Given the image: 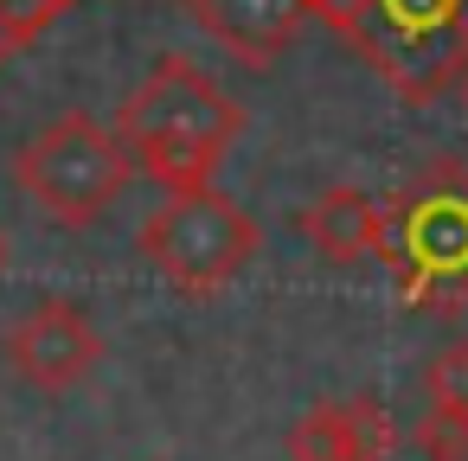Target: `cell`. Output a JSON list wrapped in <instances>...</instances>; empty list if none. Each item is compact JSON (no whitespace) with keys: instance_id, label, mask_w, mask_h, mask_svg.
Returning <instances> with one entry per match:
<instances>
[{"instance_id":"cell-1","label":"cell","mask_w":468,"mask_h":461,"mask_svg":"<svg viewBox=\"0 0 468 461\" xmlns=\"http://www.w3.org/2000/svg\"><path fill=\"white\" fill-rule=\"evenodd\" d=\"M116 135L161 193H199L218 180V161L244 135V110L193 58H161L122 97Z\"/></svg>"},{"instance_id":"cell-2","label":"cell","mask_w":468,"mask_h":461,"mask_svg":"<svg viewBox=\"0 0 468 461\" xmlns=\"http://www.w3.org/2000/svg\"><path fill=\"white\" fill-rule=\"evenodd\" d=\"M385 269L398 301L417 314H455L468 301V167L436 154L417 180L398 186Z\"/></svg>"},{"instance_id":"cell-3","label":"cell","mask_w":468,"mask_h":461,"mask_svg":"<svg viewBox=\"0 0 468 461\" xmlns=\"http://www.w3.org/2000/svg\"><path fill=\"white\" fill-rule=\"evenodd\" d=\"M129 173H135V154L122 148V135L103 129V122L84 116V110L58 116L52 129H39V135L14 154V186L27 193V205H39V212H46L52 225H65V231L97 225V218L122 199Z\"/></svg>"},{"instance_id":"cell-4","label":"cell","mask_w":468,"mask_h":461,"mask_svg":"<svg viewBox=\"0 0 468 461\" xmlns=\"http://www.w3.org/2000/svg\"><path fill=\"white\" fill-rule=\"evenodd\" d=\"M340 39L404 103H436L468 65V0H366Z\"/></svg>"},{"instance_id":"cell-5","label":"cell","mask_w":468,"mask_h":461,"mask_svg":"<svg viewBox=\"0 0 468 461\" xmlns=\"http://www.w3.org/2000/svg\"><path fill=\"white\" fill-rule=\"evenodd\" d=\"M257 244H263L257 218H250L238 199H225L218 186L167 193V205H161V212L142 225V237H135L142 263H148L161 282H174L180 295H218L225 282H238V276L250 269Z\"/></svg>"},{"instance_id":"cell-6","label":"cell","mask_w":468,"mask_h":461,"mask_svg":"<svg viewBox=\"0 0 468 461\" xmlns=\"http://www.w3.org/2000/svg\"><path fill=\"white\" fill-rule=\"evenodd\" d=\"M0 352H7L14 378L33 391H71L103 365V333L90 327V314L65 295H46L33 308H20L0 333Z\"/></svg>"},{"instance_id":"cell-7","label":"cell","mask_w":468,"mask_h":461,"mask_svg":"<svg viewBox=\"0 0 468 461\" xmlns=\"http://www.w3.org/2000/svg\"><path fill=\"white\" fill-rule=\"evenodd\" d=\"M295 231L314 244L321 263H340V269H359V263H385V244H391V212L359 193V186H327L321 199H308L295 212Z\"/></svg>"},{"instance_id":"cell-8","label":"cell","mask_w":468,"mask_h":461,"mask_svg":"<svg viewBox=\"0 0 468 461\" xmlns=\"http://www.w3.org/2000/svg\"><path fill=\"white\" fill-rule=\"evenodd\" d=\"M186 14H193L238 65L270 71V65L295 46L302 20H308V0H186Z\"/></svg>"},{"instance_id":"cell-9","label":"cell","mask_w":468,"mask_h":461,"mask_svg":"<svg viewBox=\"0 0 468 461\" xmlns=\"http://www.w3.org/2000/svg\"><path fill=\"white\" fill-rule=\"evenodd\" d=\"M289 461H359V435H353V403L327 397L308 403L289 429Z\"/></svg>"},{"instance_id":"cell-10","label":"cell","mask_w":468,"mask_h":461,"mask_svg":"<svg viewBox=\"0 0 468 461\" xmlns=\"http://www.w3.org/2000/svg\"><path fill=\"white\" fill-rule=\"evenodd\" d=\"M410 442H417V455H423V461H468V410L423 403V416H417Z\"/></svg>"},{"instance_id":"cell-11","label":"cell","mask_w":468,"mask_h":461,"mask_svg":"<svg viewBox=\"0 0 468 461\" xmlns=\"http://www.w3.org/2000/svg\"><path fill=\"white\" fill-rule=\"evenodd\" d=\"M423 403L468 410V340H449L423 359Z\"/></svg>"},{"instance_id":"cell-12","label":"cell","mask_w":468,"mask_h":461,"mask_svg":"<svg viewBox=\"0 0 468 461\" xmlns=\"http://www.w3.org/2000/svg\"><path fill=\"white\" fill-rule=\"evenodd\" d=\"M71 7H78V0H0V20H7L14 39L27 46V39H39L52 20H65Z\"/></svg>"},{"instance_id":"cell-13","label":"cell","mask_w":468,"mask_h":461,"mask_svg":"<svg viewBox=\"0 0 468 461\" xmlns=\"http://www.w3.org/2000/svg\"><path fill=\"white\" fill-rule=\"evenodd\" d=\"M359 7H366V0H308V20H321V26H334V33H346V26L359 20Z\"/></svg>"},{"instance_id":"cell-14","label":"cell","mask_w":468,"mask_h":461,"mask_svg":"<svg viewBox=\"0 0 468 461\" xmlns=\"http://www.w3.org/2000/svg\"><path fill=\"white\" fill-rule=\"evenodd\" d=\"M449 97H455V103H462V116H468V65L455 71V84H449Z\"/></svg>"},{"instance_id":"cell-15","label":"cell","mask_w":468,"mask_h":461,"mask_svg":"<svg viewBox=\"0 0 468 461\" xmlns=\"http://www.w3.org/2000/svg\"><path fill=\"white\" fill-rule=\"evenodd\" d=\"M14 52H20V39H14V26H7V20H0V65H7Z\"/></svg>"},{"instance_id":"cell-16","label":"cell","mask_w":468,"mask_h":461,"mask_svg":"<svg viewBox=\"0 0 468 461\" xmlns=\"http://www.w3.org/2000/svg\"><path fill=\"white\" fill-rule=\"evenodd\" d=\"M7 257H14V250H7V231H0V276H7Z\"/></svg>"}]
</instances>
